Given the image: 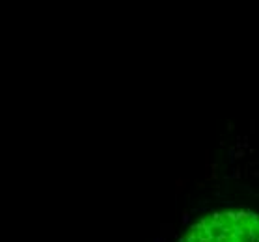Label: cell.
Returning a JSON list of instances; mask_svg holds the SVG:
<instances>
[{"instance_id":"obj_1","label":"cell","mask_w":259,"mask_h":242,"mask_svg":"<svg viewBox=\"0 0 259 242\" xmlns=\"http://www.w3.org/2000/svg\"><path fill=\"white\" fill-rule=\"evenodd\" d=\"M235 214H237L239 224H246V222L250 220V211L248 209H239V211H235Z\"/></svg>"},{"instance_id":"obj_2","label":"cell","mask_w":259,"mask_h":242,"mask_svg":"<svg viewBox=\"0 0 259 242\" xmlns=\"http://www.w3.org/2000/svg\"><path fill=\"white\" fill-rule=\"evenodd\" d=\"M214 242H231V240H229V235L218 233V235H214Z\"/></svg>"},{"instance_id":"obj_3","label":"cell","mask_w":259,"mask_h":242,"mask_svg":"<svg viewBox=\"0 0 259 242\" xmlns=\"http://www.w3.org/2000/svg\"><path fill=\"white\" fill-rule=\"evenodd\" d=\"M244 157H246V151H244V149H237L235 155H233V160H241V158H244Z\"/></svg>"},{"instance_id":"obj_4","label":"cell","mask_w":259,"mask_h":242,"mask_svg":"<svg viewBox=\"0 0 259 242\" xmlns=\"http://www.w3.org/2000/svg\"><path fill=\"white\" fill-rule=\"evenodd\" d=\"M185 184H186V181H185V179H177V181H175V186H177V192H181V190L185 188Z\"/></svg>"},{"instance_id":"obj_5","label":"cell","mask_w":259,"mask_h":242,"mask_svg":"<svg viewBox=\"0 0 259 242\" xmlns=\"http://www.w3.org/2000/svg\"><path fill=\"white\" fill-rule=\"evenodd\" d=\"M241 175H242V169H241V168H235L233 173H231V177H233V179H241Z\"/></svg>"},{"instance_id":"obj_6","label":"cell","mask_w":259,"mask_h":242,"mask_svg":"<svg viewBox=\"0 0 259 242\" xmlns=\"http://www.w3.org/2000/svg\"><path fill=\"white\" fill-rule=\"evenodd\" d=\"M181 220H183V224H188V220H190V216H188V212L185 211L183 212V216H181Z\"/></svg>"},{"instance_id":"obj_7","label":"cell","mask_w":259,"mask_h":242,"mask_svg":"<svg viewBox=\"0 0 259 242\" xmlns=\"http://www.w3.org/2000/svg\"><path fill=\"white\" fill-rule=\"evenodd\" d=\"M250 132H256V121H250Z\"/></svg>"},{"instance_id":"obj_8","label":"cell","mask_w":259,"mask_h":242,"mask_svg":"<svg viewBox=\"0 0 259 242\" xmlns=\"http://www.w3.org/2000/svg\"><path fill=\"white\" fill-rule=\"evenodd\" d=\"M252 177H256V179H259V169H254V172H252Z\"/></svg>"},{"instance_id":"obj_9","label":"cell","mask_w":259,"mask_h":242,"mask_svg":"<svg viewBox=\"0 0 259 242\" xmlns=\"http://www.w3.org/2000/svg\"><path fill=\"white\" fill-rule=\"evenodd\" d=\"M216 168H218V164H214V162H213V164H211V169H213V173H216Z\"/></svg>"},{"instance_id":"obj_10","label":"cell","mask_w":259,"mask_h":242,"mask_svg":"<svg viewBox=\"0 0 259 242\" xmlns=\"http://www.w3.org/2000/svg\"><path fill=\"white\" fill-rule=\"evenodd\" d=\"M235 129V127H233V123H231V121H227V130H233Z\"/></svg>"},{"instance_id":"obj_11","label":"cell","mask_w":259,"mask_h":242,"mask_svg":"<svg viewBox=\"0 0 259 242\" xmlns=\"http://www.w3.org/2000/svg\"><path fill=\"white\" fill-rule=\"evenodd\" d=\"M256 242H259V235H257V237H256Z\"/></svg>"}]
</instances>
